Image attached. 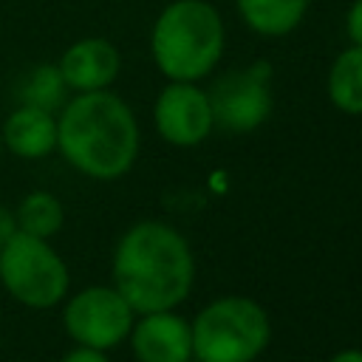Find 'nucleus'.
Instances as JSON below:
<instances>
[{"mask_svg":"<svg viewBox=\"0 0 362 362\" xmlns=\"http://www.w3.org/2000/svg\"><path fill=\"white\" fill-rule=\"evenodd\" d=\"M195 280V260L181 232L161 221L133 223L113 252V288L136 314L175 308Z\"/></svg>","mask_w":362,"mask_h":362,"instance_id":"obj_1","label":"nucleus"},{"mask_svg":"<svg viewBox=\"0 0 362 362\" xmlns=\"http://www.w3.org/2000/svg\"><path fill=\"white\" fill-rule=\"evenodd\" d=\"M57 150L88 178L113 181L139 156V124L124 99L105 90L76 93L59 107Z\"/></svg>","mask_w":362,"mask_h":362,"instance_id":"obj_2","label":"nucleus"},{"mask_svg":"<svg viewBox=\"0 0 362 362\" xmlns=\"http://www.w3.org/2000/svg\"><path fill=\"white\" fill-rule=\"evenodd\" d=\"M150 51L158 71L173 82L206 76L223 54L221 14L204 0L170 3L153 25Z\"/></svg>","mask_w":362,"mask_h":362,"instance_id":"obj_3","label":"nucleus"},{"mask_svg":"<svg viewBox=\"0 0 362 362\" xmlns=\"http://www.w3.org/2000/svg\"><path fill=\"white\" fill-rule=\"evenodd\" d=\"M192 328V356L201 362H255L272 342L266 308L249 297H218L204 305Z\"/></svg>","mask_w":362,"mask_h":362,"instance_id":"obj_4","label":"nucleus"},{"mask_svg":"<svg viewBox=\"0 0 362 362\" xmlns=\"http://www.w3.org/2000/svg\"><path fill=\"white\" fill-rule=\"evenodd\" d=\"M0 283L11 300L42 311L65 300L71 274L45 238L14 229L0 246Z\"/></svg>","mask_w":362,"mask_h":362,"instance_id":"obj_5","label":"nucleus"},{"mask_svg":"<svg viewBox=\"0 0 362 362\" xmlns=\"http://www.w3.org/2000/svg\"><path fill=\"white\" fill-rule=\"evenodd\" d=\"M136 311L113 286H88L68 297L62 325L76 345L110 351L127 339Z\"/></svg>","mask_w":362,"mask_h":362,"instance_id":"obj_6","label":"nucleus"},{"mask_svg":"<svg viewBox=\"0 0 362 362\" xmlns=\"http://www.w3.org/2000/svg\"><path fill=\"white\" fill-rule=\"evenodd\" d=\"M206 96L215 127L229 133H249L260 127L272 113L269 65L257 62L252 68L232 71L221 76Z\"/></svg>","mask_w":362,"mask_h":362,"instance_id":"obj_7","label":"nucleus"},{"mask_svg":"<svg viewBox=\"0 0 362 362\" xmlns=\"http://www.w3.org/2000/svg\"><path fill=\"white\" fill-rule=\"evenodd\" d=\"M153 119L158 136L175 147H195L215 127L209 96L192 82H170L156 99Z\"/></svg>","mask_w":362,"mask_h":362,"instance_id":"obj_8","label":"nucleus"},{"mask_svg":"<svg viewBox=\"0 0 362 362\" xmlns=\"http://www.w3.org/2000/svg\"><path fill=\"white\" fill-rule=\"evenodd\" d=\"M127 339L139 362H189L192 356V328L173 308L133 320Z\"/></svg>","mask_w":362,"mask_h":362,"instance_id":"obj_9","label":"nucleus"},{"mask_svg":"<svg viewBox=\"0 0 362 362\" xmlns=\"http://www.w3.org/2000/svg\"><path fill=\"white\" fill-rule=\"evenodd\" d=\"M57 68H59L68 90H76V93L105 90L119 76L122 57L110 40L82 37L62 51Z\"/></svg>","mask_w":362,"mask_h":362,"instance_id":"obj_10","label":"nucleus"},{"mask_svg":"<svg viewBox=\"0 0 362 362\" xmlns=\"http://www.w3.org/2000/svg\"><path fill=\"white\" fill-rule=\"evenodd\" d=\"M0 141L17 158H45L57 150V116L34 105H17L0 122Z\"/></svg>","mask_w":362,"mask_h":362,"instance_id":"obj_11","label":"nucleus"},{"mask_svg":"<svg viewBox=\"0 0 362 362\" xmlns=\"http://www.w3.org/2000/svg\"><path fill=\"white\" fill-rule=\"evenodd\" d=\"M308 0H238L243 23L263 37L288 34L305 14Z\"/></svg>","mask_w":362,"mask_h":362,"instance_id":"obj_12","label":"nucleus"},{"mask_svg":"<svg viewBox=\"0 0 362 362\" xmlns=\"http://www.w3.org/2000/svg\"><path fill=\"white\" fill-rule=\"evenodd\" d=\"M328 99L337 110L362 116V45L342 51L328 74Z\"/></svg>","mask_w":362,"mask_h":362,"instance_id":"obj_13","label":"nucleus"},{"mask_svg":"<svg viewBox=\"0 0 362 362\" xmlns=\"http://www.w3.org/2000/svg\"><path fill=\"white\" fill-rule=\"evenodd\" d=\"M11 215H14V226L20 232L45 238V240L51 235H57L65 221V209H62L59 198L45 189H34V192L23 195V201L17 204V209Z\"/></svg>","mask_w":362,"mask_h":362,"instance_id":"obj_14","label":"nucleus"},{"mask_svg":"<svg viewBox=\"0 0 362 362\" xmlns=\"http://www.w3.org/2000/svg\"><path fill=\"white\" fill-rule=\"evenodd\" d=\"M65 102H68V85L57 65L42 62L31 68L25 79L20 82V105H34V107L57 113Z\"/></svg>","mask_w":362,"mask_h":362,"instance_id":"obj_15","label":"nucleus"},{"mask_svg":"<svg viewBox=\"0 0 362 362\" xmlns=\"http://www.w3.org/2000/svg\"><path fill=\"white\" fill-rule=\"evenodd\" d=\"M348 37L354 45H362V0H354V6L348 8Z\"/></svg>","mask_w":362,"mask_h":362,"instance_id":"obj_16","label":"nucleus"},{"mask_svg":"<svg viewBox=\"0 0 362 362\" xmlns=\"http://www.w3.org/2000/svg\"><path fill=\"white\" fill-rule=\"evenodd\" d=\"M62 362H110L105 356V351H96V348H85V345H76L74 351H68L62 356Z\"/></svg>","mask_w":362,"mask_h":362,"instance_id":"obj_17","label":"nucleus"},{"mask_svg":"<svg viewBox=\"0 0 362 362\" xmlns=\"http://www.w3.org/2000/svg\"><path fill=\"white\" fill-rule=\"evenodd\" d=\"M14 229H17V226H14V215H11V212H6V209L0 206V246L6 243V238H8Z\"/></svg>","mask_w":362,"mask_h":362,"instance_id":"obj_18","label":"nucleus"},{"mask_svg":"<svg viewBox=\"0 0 362 362\" xmlns=\"http://www.w3.org/2000/svg\"><path fill=\"white\" fill-rule=\"evenodd\" d=\"M328 362H362V348H345V351L334 354Z\"/></svg>","mask_w":362,"mask_h":362,"instance_id":"obj_19","label":"nucleus"},{"mask_svg":"<svg viewBox=\"0 0 362 362\" xmlns=\"http://www.w3.org/2000/svg\"><path fill=\"white\" fill-rule=\"evenodd\" d=\"M0 150H3V141H0Z\"/></svg>","mask_w":362,"mask_h":362,"instance_id":"obj_20","label":"nucleus"}]
</instances>
